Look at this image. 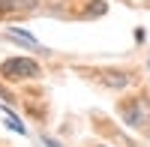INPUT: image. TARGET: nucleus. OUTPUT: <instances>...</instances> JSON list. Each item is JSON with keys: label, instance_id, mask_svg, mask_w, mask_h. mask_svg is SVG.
Instances as JSON below:
<instances>
[{"label": "nucleus", "instance_id": "obj_1", "mask_svg": "<svg viewBox=\"0 0 150 147\" xmlns=\"http://www.w3.org/2000/svg\"><path fill=\"white\" fill-rule=\"evenodd\" d=\"M39 63L30 57H6L0 63V75L9 81H24V78H39Z\"/></svg>", "mask_w": 150, "mask_h": 147}, {"label": "nucleus", "instance_id": "obj_2", "mask_svg": "<svg viewBox=\"0 0 150 147\" xmlns=\"http://www.w3.org/2000/svg\"><path fill=\"white\" fill-rule=\"evenodd\" d=\"M120 114H123V120H126L129 126L141 129L150 120V105H147V99L135 96V99H129V102H120Z\"/></svg>", "mask_w": 150, "mask_h": 147}, {"label": "nucleus", "instance_id": "obj_3", "mask_svg": "<svg viewBox=\"0 0 150 147\" xmlns=\"http://www.w3.org/2000/svg\"><path fill=\"white\" fill-rule=\"evenodd\" d=\"M99 81L105 84V87H114V90H123V87H129V72H114V69H108V72H99Z\"/></svg>", "mask_w": 150, "mask_h": 147}, {"label": "nucleus", "instance_id": "obj_4", "mask_svg": "<svg viewBox=\"0 0 150 147\" xmlns=\"http://www.w3.org/2000/svg\"><path fill=\"white\" fill-rule=\"evenodd\" d=\"M0 111H3V117H6V126H9L12 132H18V135H24V132H27V129H24V123H21V120H18L15 114H12V111H9V108H3V105H0Z\"/></svg>", "mask_w": 150, "mask_h": 147}, {"label": "nucleus", "instance_id": "obj_5", "mask_svg": "<svg viewBox=\"0 0 150 147\" xmlns=\"http://www.w3.org/2000/svg\"><path fill=\"white\" fill-rule=\"evenodd\" d=\"M105 9H108V6L102 3V0H96V3H90V6L84 9V15H87V18H96V15H105Z\"/></svg>", "mask_w": 150, "mask_h": 147}, {"label": "nucleus", "instance_id": "obj_6", "mask_svg": "<svg viewBox=\"0 0 150 147\" xmlns=\"http://www.w3.org/2000/svg\"><path fill=\"white\" fill-rule=\"evenodd\" d=\"M9 6H12V9H33L36 0H9Z\"/></svg>", "mask_w": 150, "mask_h": 147}, {"label": "nucleus", "instance_id": "obj_7", "mask_svg": "<svg viewBox=\"0 0 150 147\" xmlns=\"http://www.w3.org/2000/svg\"><path fill=\"white\" fill-rule=\"evenodd\" d=\"M45 144H48V147H57V144H54V141H51V138H45Z\"/></svg>", "mask_w": 150, "mask_h": 147}, {"label": "nucleus", "instance_id": "obj_8", "mask_svg": "<svg viewBox=\"0 0 150 147\" xmlns=\"http://www.w3.org/2000/svg\"><path fill=\"white\" fill-rule=\"evenodd\" d=\"M147 66H150V63H147Z\"/></svg>", "mask_w": 150, "mask_h": 147}]
</instances>
